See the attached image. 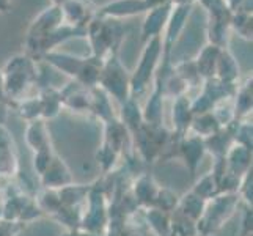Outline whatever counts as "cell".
Listing matches in <instances>:
<instances>
[{"instance_id": "obj_1", "label": "cell", "mask_w": 253, "mask_h": 236, "mask_svg": "<svg viewBox=\"0 0 253 236\" xmlns=\"http://www.w3.org/2000/svg\"><path fill=\"white\" fill-rule=\"evenodd\" d=\"M40 60L52 66L60 74H65L71 77L73 81L82 84L84 87H98L99 76L102 71V63L104 60H99L96 57H77L73 54H66V52H57L50 50L47 54L42 55Z\"/></svg>"}, {"instance_id": "obj_2", "label": "cell", "mask_w": 253, "mask_h": 236, "mask_svg": "<svg viewBox=\"0 0 253 236\" xmlns=\"http://www.w3.org/2000/svg\"><path fill=\"white\" fill-rule=\"evenodd\" d=\"M2 73L6 101H19L27 96L32 85H37V60L27 54H17L8 60Z\"/></svg>"}, {"instance_id": "obj_3", "label": "cell", "mask_w": 253, "mask_h": 236, "mask_svg": "<svg viewBox=\"0 0 253 236\" xmlns=\"http://www.w3.org/2000/svg\"><path fill=\"white\" fill-rule=\"evenodd\" d=\"M126 27L121 21L93 17L86 25V37L91 46V57L106 60L112 54H118L121 41L125 38Z\"/></svg>"}, {"instance_id": "obj_4", "label": "cell", "mask_w": 253, "mask_h": 236, "mask_svg": "<svg viewBox=\"0 0 253 236\" xmlns=\"http://www.w3.org/2000/svg\"><path fill=\"white\" fill-rule=\"evenodd\" d=\"M241 202L238 192L219 194L208 200L205 211L197 222L198 236H211L230 221Z\"/></svg>"}, {"instance_id": "obj_5", "label": "cell", "mask_w": 253, "mask_h": 236, "mask_svg": "<svg viewBox=\"0 0 253 236\" xmlns=\"http://www.w3.org/2000/svg\"><path fill=\"white\" fill-rule=\"evenodd\" d=\"M143 50L134 73H130V98L138 99L151 85L162 58V40L154 37L143 43Z\"/></svg>"}, {"instance_id": "obj_6", "label": "cell", "mask_w": 253, "mask_h": 236, "mask_svg": "<svg viewBox=\"0 0 253 236\" xmlns=\"http://www.w3.org/2000/svg\"><path fill=\"white\" fill-rule=\"evenodd\" d=\"M98 87L120 104L130 98V73L121 63L118 54H112L104 60Z\"/></svg>"}, {"instance_id": "obj_7", "label": "cell", "mask_w": 253, "mask_h": 236, "mask_svg": "<svg viewBox=\"0 0 253 236\" xmlns=\"http://www.w3.org/2000/svg\"><path fill=\"white\" fill-rule=\"evenodd\" d=\"M84 205L81 230L102 235V229H107L109 225V202L106 189L99 181L90 188Z\"/></svg>"}, {"instance_id": "obj_8", "label": "cell", "mask_w": 253, "mask_h": 236, "mask_svg": "<svg viewBox=\"0 0 253 236\" xmlns=\"http://www.w3.org/2000/svg\"><path fill=\"white\" fill-rule=\"evenodd\" d=\"M171 133L165 129L162 125H150L143 123L132 134V141L135 148L140 153L145 162H154L162 156L164 148L167 146Z\"/></svg>"}, {"instance_id": "obj_9", "label": "cell", "mask_w": 253, "mask_h": 236, "mask_svg": "<svg viewBox=\"0 0 253 236\" xmlns=\"http://www.w3.org/2000/svg\"><path fill=\"white\" fill-rule=\"evenodd\" d=\"M233 11L223 0H214V3L208 8V40L211 45L226 47L228 30L231 29Z\"/></svg>"}, {"instance_id": "obj_10", "label": "cell", "mask_w": 253, "mask_h": 236, "mask_svg": "<svg viewBox=\"0 0 253 236\" xmlns=\"http://www.w3.org/2000/svg\"><path fill=\"white\" fill-rule=\"evenodd\" d=\"M194 5H176L171 8L167 25L161 35L162 40V62H170V52L178 43L182 30H184Z\"/></svg>"}, {"instance_id": "obj_11", "label": "cell", "mask_w": 253, "mask_h": 236, "mask_svg": "<svg viewBox=\"0 0 253 236\" xmlns=\"http://www.w3.org/2000/svg\"><path fill=\"white\" fill-rule=\"evenodd\" d=\"M63 22L65 21H63L62 6L50 5V6L44 8V10H42L32 21L30 27L27 30V38H25V43H33V41H38L41 38H44L46 35H49L50 32L58 29Z\"/></svg>"}, {"instance_id": "obj_12", "label": "cell", "mask_w": 253, "mask_h": 236, "mask_svg": "<svg viewBox=\"0 0 253 236\" xmlns=\"http://www.w3.org/2000/svg\"><path fill=\"white\" fill-rule=\"evenodd\" d=\"M205 153H206V146L202 137L190 134V133L179 137L176 154L184 161L186 167L189 170V175H190V180H195L198 165L202 162Z\"/></svg>"}, {"instance_id": "obj_13", "label": "cell", "mask_w": 253, "mask_h": 236, "mask_svg": "<svg viewBox=\"0 0 253 236\" xmlns=\"http://www.w3.org/2000/svg\"><path fill=\"white\" fill-rule=\"evenodd\" d=\"M19 173V154L6 126H0V177L14 178Z\"/></svg>"}, {"instance_id": "obj_14", "label": "cell", "mask_w": 253, "mask_h": 236, "mask_svg": "<svg viewBox=\"0 0 253 236\" xmlns=\"http://www.w3.org/2000/svg\"><path fill=\"white\" fill-rule=\"evenodd\" d=\"M148 11L145 0H110L102 6L96 8V17H106V19H126L137 14Z\"/></svg>"}, {"instance_id": "obj_15", "label": "cell", "mask_w": 253, "mask_h": 236, "mask_svg": "<svg viewBox=\"0 0 253 236\" xmlns=\"http://www.w3.org/2000/svg\"><path fill=\"white\" fill-rule=\"evenodd\" d=\"M40 181L42 189H62L74 183V178L66 162L55 154L46 172L40 177Z\"/></svg>"}, {"instance_id": "obj_16", "label": "cell", "mask_w": 253, "mask_h": 236, "mask_svg": "<svg viewBox=\"0 0 253 236\" xmlns=\"http://www.w3.org/2000/svg\"><path fill=\"white\" fill-rule=\"evenodd\" d=\"M94 8L86 0H66L62 5L63 21L65 24L74 25V27L86 29V25L94 17Z\"/></svg>"}, {"instance_id": "obj_17", "label": "cell", "mask_w": 253, "mask_h": 236, "mask_svg": "<svg viewBox=\"0 0 253 236\" xmlns=\"http://www.w3.org/2000/svg\"><path fill=\"white\" fill-rule=\"evenodd\" d=\"M171 8H173V5L169 3V5H164V6L146 11L145 21L142 25V41L143 43H146L148 40H151L154 37H161L165 25H167Z\"/></svg>"}, {"instance_id": "obj_18", "label": "cell", "mask_w": 253, "mask_h": 236, "mask_svg": "<svg viewBox=\"0 0 253 236\" xmlns=\"http://www.w3.org/2000/svg\"><path fill=\"white\" fill-rule=\"evenodd\" d=\"M161 186L156 183V180L151 177L150 173H142L140 177H137L132 186V197L135 200V203L142 208L150 209L154 206L156 197H158Z\"/></svg>"}, {"instance_id": "obj_19", "label": "cell", "mask_w": 253, "mask_h": 236, "mask_svg": "<svg viewBox=\"0 0 253 236\" xmlns=\"http://www.w3.org/2000/svg\"><path fill=\"white\" fill-rule=\"evenodd\" d=\"M226 172L234 175V177L242 178V175L252 169V150L234 143L228 148V151L223 156Z\"/></svg>"}, {"instance_id": "obj_20", "label": "cell", "mask_w": 253, "mask_h": 236, "mask_svg": "<svg viewBox=\"0 0 253 236\" xmlns=\"http://www.w3.org/2000/svg\"><path fill=\"white\" fill-rule=\"evenodd\" d=\"M192 120H194V113L190 109V98L189 94H181L174 98L173 110H171V121H173V134L179 137L186 136L189 133V128Z\"/></svg>"}, {"instance_id": "obj_21", "label": "cell", "mask_w": 253, "mask_h": 236, "mask_svg": "<svg viewBox=\"0 0 253 236\" xmlns=\"http://www.w3.org/2000/svg\"><path fill=\"white\" fill-rule=\"evenodd\" d=\"M25 143H27V146L33 153L52 145L46 120L38 118V120L29 121L27 128H25Z\"/></svg>"}, {"instance_id": "obj_22", "label": "cell", "mask_w": 253, "mask_h": 236, "mask_svg": "<svg viewBox=\"0 0 253 236\" xmlns=\"http://www.w3.org/2000/svg\"><path fill=\"white\" fill-rule=\"evenodd\" d=\"M214 77L219 79L220 82H225V84H231V85L238 84L239 65L236 62V58H234V55L226 47H222L219 58H217Z\"/></svg>"}, {"instance_id": "obj_23", "label": "cell", "mask_w": 253, "mask_h": 236, "mask_svg": "<svg viewBox=\"0 0 253 236\" xmlns=\"http://www.w3.org/2000/svg\"><path fill=\"white\" fill-rule=\"evenodd\" d=\"M220 50H222V47L208 43V45L198 52L194 63H195L198 76L202 77L203 81H208V79L215 76V65H217V58H219Z\"/></svg>"}, {"instance_id": "obj_24", "label": "cell", "mask_w": 253, "mask_h": 236, "mask_svg": "<svg viewBox=\"0 0 253 236\" xmlns=\"http://www.w3.org/2000/svg\"><path fill=\"white\" fill-rule=\"evenodd\" d=\"M252 96H253V92H252V77H250L246 81V84L238 87L236 93L233 96L234 115H236V120H244L252 113V107H253Z\"/></svg>"}, {"instance_id": "obj_25", "label": "cell", "mask_w": 253, "mask_h": 236, "mask_svg": "<svg viewBox=\"0 0 253 236\" xmlns=\"http://www.w3.org/2000/svg\"><path fill=\"white\" fill-rule=\"evenodd\" d=\"M120 120H121V123H123L127 128L130 136H132L135 131L145 123L142 107L138 106L137 99L129 98L126 102L121 104V118Z\"/></svg>"}, {"instance_id": "obj_26", "label": "cell", "mask_w": 253, "mask_h": 236, "mask_svg": "<svg viewBox=\"0 0 253 236\" xmlns=\"http://www.w3.org/2000/svg\"><path fill=\"white\" fill-rule=\"evenodd\" d=\"M249 3H252V0H247L239 10L233 11V17H231V29L236 30V33L239 37L246 38V40H252V33H253V17H252V6H249Z\"/></svg>"}, {"instance_id": "obj_27", "label": "cell", "mask_w": 253, "mask_h": 236, "mask_svg": "<svg viewBox=\"0 0 253 236\" xmlns=\"http://www.w3.org/2000/svg\"><path fill=\"white\" fill-rule=\"evenodd\" d=\"M220 129H222V126L212 115V112H206V113H200V115L194 117V120H192V123H190V128H189V133L195 134L202 139H208V137L214 136L217 131H220Z\"/></svg>"}, {"instance_id": "obj_28", "label": "cell", "mask_w": 253, "mask_h": 236, "mask_svg": "<svg viewBox=\"0 0 253 236\" xmlns=\"http://www.w3.org/2000/svg\"><path fill=\"white\" fill-rule=\"evenodd\" d=\"M205 206H206V200L200 198L192 190H189L186 195H182L179 198L176 211L181 213L182 216L189 217L190 221L198 222V219L202 217V214L205 211Z\"/></svg>"}, {"instance_id": "obj_29", "label": "cell", "mask_w": 253, "mask_h": 236, "mask_svg": "<svg viewBox=\"0 0 253 236\" xmlns=\"http://www.w3.org/2000/svg\"><path fill=\"white\" fill-rule=\"evenodd\" d=\"M192 192H194L195 195H198L200 198L203 200H211L212 197L219 195L220 190H219V181H217L214 172H208L206 175H203L202 178L195 181V185L192 186L190 189Z\"/></svg>"}, {"instance_id": "obj_30", "label": "cell", "mask_w": 253, "mask_h": 236, "mask_svg": "<svg viewBox=\"0 0 253 236\" xmlns=\"http://www.w3.org/2000/svg\"><path fill=\"white\" fill-rule=\"evenodd\" d=\"M11 104H14L17 113H19V117L24 118L25 121H33V120L41 118L40 96H25V98H22L19 101L10 102V106Z\"/></svg>"}, {"instance_id": "obj_31", "label": "cell", "mask_w": 253, "mask_h": 236, "mask_svg": "<svg viewBox=\"0 0 253 236\" xmlns=\"http://www.w3.org/2000/svg\"><path fill=\"white\" fill-rule=\"evenodd\" d=\"M178 202H179V197L174 194L173 190L161 188L159 192H158V197H156V202H154V206L153 208L170 214V213L174 211V209H176Z\"/></svg>"}, {"instance_id": "obj_32", "label": "cell", "mask_w": 253, "mask_h": 236, "mask_svg": "<svg viewBox=\"0 0 253 236\" xmlns=\"http://www.w3.org/2000/svg\"><path fill=\"white\" fill-rule=\"evenodd\" d=\"M54 156H55V153H54L52 145L33 153V169H35V173H37L38 177H41V175L46 172L49 164L52 162V159H54Z\"/></svg>"}, {"instance_id": "obj_33", "label": "cell", "mask_w": 253, "mask_h": 236, "mask_svg": "<svg viewBox=\"0 0 253 236\" xmlns=\"http://www.w3.org/2000/svg\"><path fill=\"white\" fill-rule=\"evenodd\" d=\"M24 229L25 225L21 222H8L0 217V236H17Z\"/></svg>"}, {"instance_id": "obj_34", "label": "cell", "mask_w": 253, "mask_h": 236, "mask_svg": "<svg viewBox=\"0 0 253 236\" xmlns=\"http://www.w3.org/2000/svg\"><path fill=\"white\" fill-rule=\"evenodd\" d=\"M10 102L5 99H0V126H5L8 115H10Z\"/></svg>"}, {"instance_id": "obj_35", "label": "cell", "mask_w": 253, "mask_h": 236, "mask_svg": "<svg viewBox=\"0 0 253 236\" xmlns=\"http://www.w3.org/2000/svg\"><path fill=\"white\" fill-rule=\"evenodd\" d=\"M145 3L148 6V11H150V10H154V8L171 3V0H145Z\"/></svg>"}, {"instance_id": "obj_36", "label": "cell", "mask_w": 253, "mask_h": 236, "mask_svg": "<svg viewBox=\"0 0 253 236\" xmlns=\"http://www.w3.org/2000/svg\"><path fill=\"white\" fill-rule=\"evenodd\" d=\"M223 2L226 3V6L230 8L231 11H236L239 10V8L247 2V0H223Z\"/></svg>"}, {"instance_id": "obj_37", "label": "cell", "mask_w": 253, "mask_h": 236, "mask_svg": "<svg viewBox=\"0 0 253 236\" xmlns=\"http://www.w3.org/2000/svg\"><path fill=\"white\" fill-rule=\"evenodd\" d=\"M11 10V0H0V14L10 13Z\"/></svg>"}, {"instance_id": "obj_38", "label": "cell", "mask_w": 253, "mask_h": 236, "mask_svg": "<svg viewBox=\"0 0 253 236\" xmlns=\"http://www.w3.org/2000/svg\"><path fill=\"white\" fill-rule=\"evenodd\" d=\"M0 99H5V84H3V73H2V69H0Z\"/></svg>"}, {"instance_id": "obj_39", "label": "cell", "mask_w": 253, "mask_h": 236, "mask_svg": "<svg viewBox=\"0 0 253 236\" xmlns=\"http://www.w3.org/2000/svg\"><path fill=\"white\" fill-rule=\"evenodd\" d=\"M197 0H171V5L176 6V5H194Z\"/></svg>"}, {"instance_id": "obj_40", "label": "cell", "mask_w": 253, "mask_h": 236, "mask_svg": "<svg viewBox=\"0 0 253 236\" xmlns=\"http://www.w3.org/2000/svg\"><path fill=\"white\" fill-rule=\"evenodd\" d=\"M198 2L202 3V6H203V8H206V10H208V8L214 3V0H198Z\"/></svg>"}, {"instance_id": "obj_41", "label": "cell", "mask_w": 253, "mask_h": 236, "mask_svg": "<svg viewBox=\"0 0 253 236\" xmlns=\"http://www.w3.org/2000/svg\"><path fill=\"white\" fill-rule=\"evenodd\" d=\"M50 2H52V5H57V6H62L65 2H66V0H50Z\"/></svg>"}, {"instance_id": "obj_42", "label": "cell", "mask_w": 253, "mask_h": 236, "mask_svg": "<svg viewBox=\"0 0 253 236\" xmlns=\"http://www.w3.org/2000/svg\"><path fill=\"white\" fill-rule=\"evenodd\" d=\"M3 192H5V189H3L2 186H0V198H2V197H3Z\"/></svg>"}, {"instance_id": "obj_43", "label": "cell", "mask_w": 253, "mask_h": 236, "mask_svg": "<svg viewBox=\"0 0 253 236\" xmlns=\"http://www.w3.org/2000/svg\"><path fill=\"white\" fill-rule=\"evenodd\" d=\"M0 217H2V211H0Z\"/></svg>"}]
</instances>
